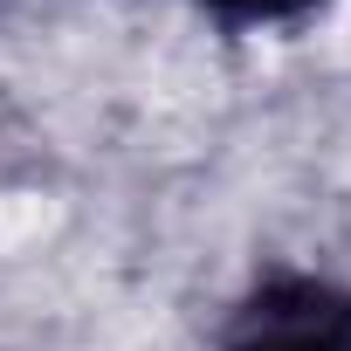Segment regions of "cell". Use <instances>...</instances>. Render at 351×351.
Here are the masks:
<instances>
[{
    "mask_svg": "<svg viewBox=\"0 0 351 351\" xmlns=\"http://www.w3.org/2000/svg\"><path fill=\"white\" fill-rule=\"evenodd\" d=\"M186 8H200L214 28L228 35H269V28H303L317 21L330 0H186Z\"/></svg>",
    "mask_w": 351,
    "mask_h": 351,
    "instance_id": "7a4b0ae2",
    "label": "cell"
},
{
    "mask_svg": "<svg viewBox=\"0 0 351 351\" xmlns=\"http://www.w3.org/2000/svg\"><path fill=\"white\" fill-rule=\"evenodd\" d=\"M214 351H351V282L303 262H262L228 303Z\"/></svg>",
    "mask_w": 351,
    "mask_h": 351,
    "instance_id": "6da1fadb",
    "label": "cell"
}]
</instances>
